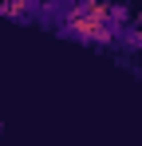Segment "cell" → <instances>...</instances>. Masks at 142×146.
Wrapping results in <instances>:
<instances>
[{"mask_svg": "<svg viewBox=\"0 0 142 146\" xmlns=\"http://www.w3.org/2000/svg\"><path fill=\"white\" fill-rule=\"evenodd\" d=\"M0 134H4V126H0Z\"/></svg>", "mask_w": 142, "mask_h": 146, "instance_id": "cell-1", "label": "cell"}]
</instances>
